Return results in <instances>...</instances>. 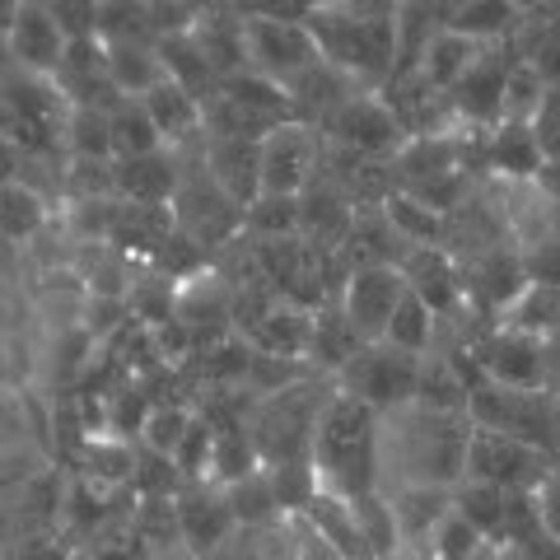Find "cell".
I'll return each mask as SVG.
<instances>
[{
    "label": "cell",
    "mask_w": 560,
    "mask_h": 560,
    "mask_svg": "<svg viewBox=\"0 0 560 560\" xmlns=\"http://www.w3.org/2000/svg\"><path fill=\"white\" fill-rule=\"evenodd\" d=\"M467 411L407 401L378 416V486H444L453 490L467 471Z\"/></svg>",
    "instance_id": "cell-1"
},
{
    "label": "cell",
    "mask_w": 560,
    "mask_h": 560,
    "mask_svg": "<svg viewBox=\"0 0 560 560\" xmlns=\"http://www.w3.org/2000/svg\"><path fill=\"white\" fill-rule=\"evenodd\" d=\"M308 463L318 486L341 490L350 500L378 490V411L337 388L323 401L318 425H313Z\"/></svg>",
    "instance_id": "cell-2"
},
{
    "label": "cell",
    "mask_w": 560,
    "mask_h": 560,
    "mask_svg": "<svg viewBox=\"0 0 560 560\" xmlns=\"http://www.w3.org/2000/svg\"><path fill=\"white\" fill-rule=\"evenodd\" d=\"M337 393V388H331ZM327 388H313V383H290L271 397H261V407L253 416V448L261 467H280V463H308L313 448V425H318L323 401L331 397Z\"/></svg>",
    "instance_id": "cell-3"
},
{
    "label": "cell",
    "mask_w": 560,
    "mask_h": 560,
    "mask_svg": "<svg viewBox=\"0 0 560 560\" xmlns=\"http://www.w3.org/2000/svg\"><path fill=\"white\" fill-rule=\"evenodd\" d=\"M420 364H425V360H416V355H407V350H397L388 341H370V346H360L355 355L341 364L337 388L350 393V397H360V401H370V407L383 416L393 407H407V401H416Z\"/></svg>",
    "instance_id": "cell-4"
},
{
    "label": "cell",
    "mask_w": 560,
    "mask_h": 560,
    "mask_svg": "<svg viewBox=\"0 0 560 560\" xmlns=\"http://www.w3.org/2000/svg\"><path fill=\"white\" fill-rule=\"evenodd\" d=\"M243 61H253L257 75H267L276 84H290L300 80L304 70H313L323 61L318 38H313L308 24H294V20H243Z\"/></svg>",
    "instance_id": "cell-5"
},
{
    "label": "cell",
    "mask_w": 560,
    "mask_h": 560,
    "mask_svg": "<svg viewBox=\"0 0 560 560\" xmlns=\"http://www.w3.org/2000/svg\"><path fill=\"white\" fill-rule=\"evenodd\" d=\"M551 471H556V463L547 458V453L518 444V440H510V434H500V430L471 425V434H467V471H463V477L490 481L500 490H537L541 481L551 477Z\"/></svg>",
    "instance_id": "cell-6"
},
{
    "label": "cell",
    "mask_w": 560,
    "mask_h": 560,
    "mask_svg": "<svg viewBox=\"0 0 560 560\" xmlns=\"http://www.w3.org/2000/svg\"><path fill=\"white\" fill-rule=\"evenodd\" d=\"M401 294H407V276H401L397 261H370V267L350 271L341 318L350 323V331H355L364 346L383 341V331H388Z\"/></svg>",
    "instance_id": "cell-7"
},
{
    "label": "cell",
    "mask_w": 560,
    "mask_h": 560,
    "mask_svg": "<svg viewBox=\"0 0 560 560\" xmlns=\"http://www.w3.org/2000/svg\"><path fill=\"white\" fill-rule=\"evenodd\" d=\"M318 173V136L304 121H280L261 136V191L271 197H304Z\"/></svg>",
    "instance_id": "cell-8"
},
{
    "label": "cell",
    "mask_w": 560,
    "mask_h": 560,
    "mask_svg": "<svg viewBox=\"0 0 560 560\" xmlns=\"http://www.w3.org/2000/svg\"><path fill=\"white\" fill-rule=\"evenodd\" d=\"M173 224L197 243V248H215L234 230H243V210L224 197V191L210 183V173H197V178H183L173 187Z\"/></svg>",
    "instance_id": "cell-9"
},
{
    "label": "cell",
    "mask_w": 560,
    "mask_h": 560,
    "mask_svg": "<svg viewBox=\"0 0 560 560\" xmlns=\"http://www.w3.org/2000/svg\"><path fill=\"white\" fill-rule=\"evenodd\" d=\"M471 355H477L481 374L490 383H504V388H541V374H547V346L510 327H500L495 337L471 346Z\"/></svg>",
    "instance_id": "cell-10"
},
{
    "label": "cell",
    "mask_w": 560,
    "mask_h": 560,
    "mask_svg": "<svg viewBox=\"0 0 560 560\" xmlns=\"http://www.w3.org/2000/svg\"><path fill=\"white\" fill-rule=\"evenodd\" d=\"M206 173L238 210H248L261 197V140L206 136Z\"/></svg>",
    "instance_id": "cell-11"
},
{
    "label": "cell",
    "mask_w": 560,
    "mask_h": 560,
    "mask_svg": "<svg viewBox=\"0 0 560 560\" xmlns=\"http://www.w3.org/2000/svg\"><path fill=\"white\" fill-rule=\"evenodd\" d=\"M327 127L346 150H355V154H388L401 140L393 108L383 98H370V94H350L341 108L327 117Z\"/></svg>",
    "instance_id": "cell-12"
},
{
    "label": "cell",
    "mask_w": 560,
    "mask_h": 560,
    "mask_svg": "<svg viewBox=\"0 0 560 560\" xmlns=\"http://www.w3.org/2000/svg\"><path fill=\"white\" fill-rule=\"evenodd\" d=\"M178 523H183V547L191 556H215L230 533L238 528L224 486H191L178 495Z\"/></svg>",
    "instance_id": "cell-13"
},
{
    "label": "cell",
    "mask_w": 560,
    "mask_h": 560,
    "mask_svg": "<svg viewBox=\"0 0 560 560\" xmlns=\"http://www.w3.org/2000/svg\"><path fill=\"white\" fill-rule=\"evenodd\" d=\"M397 267H401V276H407V290L434 313V318H444V313L467 304L463 271L453 267V257L444 248H411Z\"/></svg>",
    "instance_id": "cell-14"
},
{
    "label": "cell",
    "mask_w": 560,
    "mask_h": 560,
    "mask_svg": "<svg viewBox=\"0 0 560 560\" xmlns=\"http://www.w3.org/2000/svg\"><path fill=\"white\" fill-rule=\"evenodd\" d=\"M300 518H304L308 528L318 533L341 560H374L370 541H364V528H360L355 500L341 495V490L318 486V490H313V500L304 504V514H300Z\"/></svg>",
    "instance_id": "cell-15"
},
{
    "label": "cell",
    "mask_w": 560,
    "mask_h": 560,
    "mask_svg": "<svg viewBox=\"0 0 560 560\" xmlns=\"http://www.w3.org/2000/svg\"><path fill=\"white\" fill-rule=\"evenodd\" d=\"M523 290H528V276H523V257L518 253L490 248V253H481L463 271L467 304H481L486 313H500V318H504V308H510Z\"/></svg>",
    "instance_id": "cell-16"
},
{
    "label": "cell",
    "mask_w": 560,
    "mask_h": 560,
    "mask_svg": "<svg viewBox=\"0 0 560 560\" xmlns=\"http://www.w3.org/2000/svg\"><path fill=\"white\" fill-rule=\"evenodd\" d=\"M66 33L57 24V14L38 0H24L20 5V20H14V57L28 75H47V70H61L66 61Z\"/></svg>",
    "instance_id": "cell-17"
},
{
    "label": "cell",
    "mask_w": 560,
    "mask_h": 560,
    "mask_svg": "<svg viewBox=\"0 0 560 560\" xmlns=\"http://www.w3.org/2000/svg\"><path fill=\"white\" fill-rule=\"evenodd\" d=\"M383 495H388L401 547H425L453 510V490L444 486H397V490H383Z\"/></svg>",
    "instance_id": "cell-18"
},
{
    "label": "cell",
    "mask_w": 560,
    "mask_h": 560,
    "mask_svg": "<svg viewBox=\"0 0 560 560\" xmlns=\"http://www.w3.org/2000/svg\"><path fill=\"white\" fill-rule=\"evenodd\" d=\"M117 191L131 197L140 206H168L173 187H178V173H173V154L154 150V154H136V160H117Z\"/></svg>",
    "instance_id": "cell-19"
},
{
    "label": "cell",
    "mask_w": 560,
    "mask_h": 560,
    "mask_svg": "<svg viewBox=\"0 0 560 560\" xmlns=\"http://www.w3.org/2000/svg\"><path fill=\"white\" fill-rule=\"evenodd\" d=\"M140 103H145L154 131H160V140H168V145H178V140H187V136L201 131V103L191 98L183 84H173L168 75L154 84V90L140 98Z\"/></svg>",
    "instance_id": "cell-20"
},
{
    "label": "cell",
    "mask_w": 560,
    "mask_h": 560,
    "mask_svg": "<svg viewBox=\"0 0 560 560\" xmlns=\"http://www.w3.org/2000/svg\"><path fill=\"white\" fill-rule=\"evenodd\" d=\"M383 220H388L393 234L401 243H411V248H440V238L448 234V220L434 206L411 197V191H388V201H383Z\"/></svg>",
    "instance_id": "cell-21"
},
{
    "label": "cell",
    "mask_w": 560,
    "mask_h": 560,
    "mask_svg": "<svg viewBox=\"0 0 560 560\" xmlns=\"http://www.w3.org/2000/svg\"><path fill=\"white\" fill-rule=\"evenodd\" d=\"M477 51H481V43L477 38H467V33H458V28H440L434 38L425 43V80L434 84V90H453L471 66H477Z\"/></svg>",
    "instance_id": "cell-22"
},
{
    "label": "cell",
    "mask_w": 560,
    "mask_h": 560,
    "mask_svg": "<svg viewBox=\"0 0 560 560\" xmlns=\"http://www.w3.org/2000/svg\"><path fill=\"white\" fill-rule=\"evenodd\" d=\"M108 80L121 98H145L154 84L164 80V61L154 57L145 43H117V47H108Z\"/></svg>",
    "instance_id": "cell-23"
},
{
    "label": "cell",
    "mask_w": 560,
    "mask_h": 560,
    "mask_svg": "<svg viewBox=\"0 0 560 560\" xmlns=\"http://www.w3.org/2000/svg\"><path fill=\"white\" fill-rule=\"evenodd\" d=\"M397 168H401V178H407V191L425 187V183L458 168V145H453L448 136H416L411 145H401Z\"/></svg>",
    "instance_id": "cell-24"
},
{
    "label": "cell",
    "mask_w": 560,
    "mask_h": 560,
    "mask_svg": "<svg viewBox=\"0 0 560 560\" xmlns=\"http://www.w3.org/2000/svg\"><path fill=\"white\" fill-rule=\"evenodd\" d=\"M108 131H113V154H121V160H136V154H154V150L164 145L140 98H117V103H113V108H108Z\"/></svg>",
    "instance_id": "cell-25"
},
{
    "label": "cell",
    "mask_w": 560,
    "mask_h": 560,
    "mask_svg": "<svg viewBox=\"0 0 560 560\" xmlns=\"http://www.w3.org/2000/svg\"><path fill=\"white\" fill-rule=\"evenodd\" d=\"M504 327L523 331V337H537V341L556 337L560 331V290L528 285L510 308H504Z\"/></svg>",
    "instance_id": "cell-26"
},
{
    "label": "cell",
    "mask_w": 560,
    "mask_h": 560,
    "mask_svg": "<svg viewBox=\"0 0 560 560\" xmlns=\"http://www.w3.org/2000/svg\"><path fill=\"white\" fill-rule=\"evenodd\" d=\"M504 75H510L504 66L477 57V66L453 84L458 90V108L471 117H504Z\"/></svg>",
    "instance_id": "cell-27"
},
{
    "label": "cell",
    "mask_w": 560,
    "mask_h": 560,
    "mask_svg": "<svg viewBox=\"0 0 560 560\" xmlns=\"http://www.w3.org/2000/svg\"><path fill=\"white\" fill-rule=\"evenodd\" d=\"M453 510H458L486 541H495L500 537V523H504V490L490 486V481L463 477L458 486H453Z\"/></svg>",
    "instance_id": "cell-28"
},
{
    "label": "cell",
    "mask_w": 560,
    "mask_h": 560,
    "mask_svg": "<svg viewBox=\"0 0 560 560\" xmlns=\"http://www.w3.org/2000/svg\"><path fill=\"white\" fill-rule=\"evenodd\" d=\"M383 341L407 350V355H416V360H425L430 346H434V313L407 290L401 294V304L393 308V323H388V331H383Z\"/></svg>",
    "instance_id": "cell-29"
},
{
    "label": "cell",
    "mask_w": 560,
    "mask_h": 560,
    "mask_svg": "<svg viewBox=\"0 0 560 560\" xmlns=\"http://www.w3.org/2000/svg\"><path fill=\"white\" fill-rule=\"evenodd\" d=\"M495 164H500V173H510V183L537 178L541 150H537V136L528 121H504L495 131Z\"/></svg>",
    "instance_id": "cell-30"
},
{
    "label": "cell",
    "mask_w": 560,
    "mask_h": 560,
    "mask_svg": "<svg viewBox=\"0 0 560 560\" xmlns=\"http://www.w3.org/2000/svg\"><path fill=\"white\" fill-rule=\"evenodd\" d=\"M70 145H75L80 160H108L113 154V131H108V108H94V103H75V113L66 121Z\"/></svg>",
    "instance_id": "cell-31"
},
{
    "label": "cell",
    "mask_w": 560,
    "mask_h": 560,
    "mask_svg": "<svg viewBox=\"0 0 560 560\" xmlns=\"http://www.w3.org/2000/svg\"><path fill=\"white\" fill-rule=\"evenodd\" d=\"M243 224H248L257 238H290L300 230V197H271V191H261V197L243 210Z\"/></svg>",
    "instance_id": "cell-32"
},
{
    "label": "cell",
    "mask_w": 560,
    "mask_h": 560,
    "mask_svg": "<svg viewBox=\"0 0 560 560\" xmlns=\"http://www.w3.org/2000/svg\"><path fill=\"white\" fill-rule=\"evenodd\" d=\"M490 547V541L471 528V523L458 514V510H448V518L434 528V537L425 541V551L434 560H471V556H481Z\"/></svg>",
    "instance_id": "cell-33"
},
{
    "label": "cell",
    "mask_w": 560,
    "mask_h": 560,
    "mask_svg": "<svg viewBox=\"0 0 560 560\" xmlns=\"http://www.w3.org/2000/svg\"><path fill=\"white\" fill-rule=\"evenodd\" d=\"M191 416L187 407H154L150 420H145V430H140V440H145L150 453H160V458H173L178 453V444L187 440V430H191Z\"/></svg>",
    "instance_id": "cell-34"
},
{
    "label": "cell",
    "mask_w": 560,
    "mask_h": 560,
    "mask_svg": "<svg viewBox=\"0 0 560 560\" xmlns=\"http://www.w3.org/2000/svg\"><path fill=\"white\" fill-rule=\"evenodd\" d=\"M43 201L33 197L28 187H5L0 191V224H5V234L14 238H28V234H38V224H43Z\"/></svg>",
    "instance_id": "cell-35"
},
{
    "label": "cell",
    "mask_w": 560,
    "mask_h": 560,
    "mask_svg": "<svg viewBox=\"0 0 560 560\" xmlns=\"http://www.w3.org/2000/svg\"><path fill=\"white\" fill-rule=\"evenodd\" d=\"M510 14H514L510 0H467V5L453 14L444 28H458V33H467V38L481 43L486 33H495L500 24H510Z\"/></svg>",
    "instance_id": "cell-36"
},
{
    "label": "cell",
    "mask_w": 560,
    "mask_h": 560,
    "mask_svg": "<svg viewBox=\"0 0 560 560\" xmlns=\"http://www.w3.org/2000/svg\"><path fill=\"white\" fill-rule=\"evenodd\" d=\"M528 127H533V136H537L541 160H560V84L541 94V103H537V113H533Z\"/></svg>",
    "instance_id": "cell-37"
},
{
    "label": "cell",
    "mask_w": 560,
    "mask_h": 560,
    "mask_svg": "<svg viewBox=\"0 0 560 560\" xmlns=\"http://www.w3.org/2000/svg\"><path fill=\"white\" fill-rule=\"evenodd\" d=\"M518 257H523V276H528V285L560 290V238L533 243V248H523Z\"/></svg>",
    "instance_id": "cell-38"
},
{
    "label": "cell",
    "mask_w": 560,
    "mask_h": 560,
    "mask_svg": "<svg viewBox=\"0 0 560 560\" xmlns=\"http://www.w3.org/2000/svg\"><path fill=\"white\" fill-rule=\"evenodd\" d=\"M537 518L556 541H560V467L537 486Z\"/></svg>",
    "instance_id": "cell-39"
},
{
    "label": "cell",
    "mask_w": 560,
    "mask_h": 560,
    "mask_svg": "<svg viewBox=\"0 0 560 560\" xmlns=\"http://www.w3.org/2000/svg\"><path fill=\"white\" fill-rule=\"evenodd\" d=\"M514 551H518V560H560V541L547 528H537L533 537H523Z\"/></svg>",
    "instance_id": "cell-40"
},
{
    "label": "cell",
    "mask_w": 560,
    "mask_h": 560,
    "mask_svg": "<svg viewBox=\"0 0 560 560\" xmlns=\"http://www.w3.org/2000/svg\"><path fill=\"white\" fill-rule=\"evenodd\" d=\"M66 560H98L94 551H90V541H80V547H70V556Z\"/></svg>",
    "instance_id": "cell-41"
}]
</instances>
